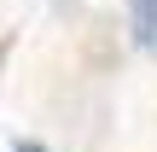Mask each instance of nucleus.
Masks as SVG:
<instances>
[{
  "mask_svg": "<svg viewBox=\"0 0 157 152\" xmlns=\"http://www.w3.org/2000/svg\"><path fill=\"white\" fill-rule=\"evenodd\" d=\"M134 41L157 53V0H134Z\"/></svg>",
  "mask_w": 157,
  "mask_h": 152,
  "instance_id": "obj_1",
  "label": "nucleus"
},
{
  "mask_svg": "<svg viewBox=\"0 0 157 152\" xmlns=\"http://www.w3.org/2000/svg\"><path fill=\"white\" fill-rule=\"evenodd\" d=\"M17 152H47V146H41V141H17Z\"/></svg>",
  "mask_w": 157,
  "mask_h": 152,
  "instance_id": "obj_2",
  "label": "nucleus"
}]
</instances>
